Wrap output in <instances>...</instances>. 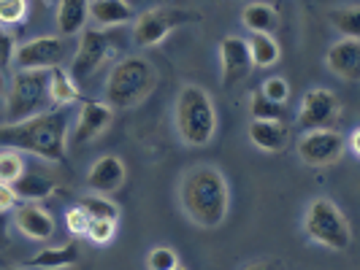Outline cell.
<instances>
[{"instance_id":"obj_4","label":"cell","mask_w":360,"mask_h":270,"mask_svg":"<svg viewBox=\"0 0 360 270\" xmlns=\"http://www.w3.org/2000/svg\"><path fill=\"white\" fill-rule=\"evenodd\" d=\"M174 122L187 146H206L217 133V108L212 95L198 84H184L176 95Z\"/></svg>"},{"instance_id":"obj_16","label":"cell","mask_w":360,"mask_h":270,"mask_svg":"<svg viewBox=\"0 0 360 270\" xmlns=\"http://www.w3.org/2000/svg\"><path fill=\"white\" fill-rule=\"evenodd\" d=\"M14 224L19 233L33 238V241H52L54 235L52 214L38 203H19L14 208Z\"/></svg>"},{"instance_id":"obj_11","label":"cell","mask_w":360,"mask_h":270,"mask_svg":"<svg viewBox=\"0 0 360 270\" xmlns=\"http://www.w3.org/2000/svg\"><path fill=\"white\" fill-rule=\"evenodd\" d=\"M347 141L336 130H309L298 141V157L311 168H325L342 160Z\"/></svg>"},{"instance_id":"obj_14","label":"cell","mask_w":360,"mask_h":270,"mask_svg":"<svg viewBox=\"0 0 360 270\" xmlns=\"http://www.w3.org/2000/svg\"><path fill=\"white\" fill-rule=\"evenodd\" d=\"M125 162L120 160V157H114V154H106V157H101L98 162H92L90 173H87V187H90V192L95 195H114L117 189H122V184H125Z\"/></svg>"},{"instance_id":"obj_39","label":"cell","mask_w":360,"mask_h":270,"mask_svg":"<svg viewBox=\"0 0 360 270\" xmlns=\"http://www.w3.org/2000/svg\"><path fill=\"white\" fill-rule=\"evenodd\" d=\"M3 270H25V268H14V265H11V268H3Z\"/></svg>"},{"instance_id":"obj_1","label":"cell","mask_w":360,"mask_h":270,"mask_svg":"<svg viewBox=\"0 0 360 270\" xmlns=\"http://www.w3.org/2000/svg\"><path fill=\"white\" fill-rule=\"evenodd\" d=\"M0 149L27 151L41 160L63 162L68 151V111L46 108L36 116L0 125Z\"/></svg>"},{"instance_id":"obj_7","label":"cell","mask_w":360,"mask_h":270,"mask_svg":"<svg viewBox=\"0 0 360 270\" xmlns=\"http://www.w3.org/2000/svg\"><path fill=\"white\" fill-rule=\"evenodd\" d=\"M198 11L181 8V6H155L144 14H139L133 22V41L136 46H158L168 33H174L181 25L198 22Z\"/></svg>"},{"instance_id":"obj_2","label":"cell","mask_w":360,"mask_h":270,"mask_svg":"<svg viewBox=\"0 0 360 270\" xmlns=\"http://www.w3.org/2000/svg\"><path fill=\"white\" fill-rule=\"evenodd\" d=\"M179 200L187 219L203 230L219 227L231 211L228 181L214 165H198V168L187 170L179 187Z\"/></svg>"},{"instance_id":"obj_23","label":"cell","mask_w":360,"mask_h":270,"mask_svg":"<svg viewBox=\"0 0 360 270\" xmlns=\"http://www.w3.org/2000/svg\"><path fill=\"white\" fill-rule=\"evenodd\" d=\"M241 22L250 33H271L279 27V11L269 3H250L241 11Z\"/></svg>"},{"instance_id":"obj_31","label":"cell","mask_w":360,"mask_h":270,"mask_svg":"<svg viewBox=\"0 0 360 270\" xmlns=\"http://www.w3.org/2000/svg\"><path fill=\"white\" fill-rule=\"evenodd\" d=\"M146 265H149V270H171L179 265V257H176L174 249H168V246H158V249L149 252Z\"/></svg>"},{"instance_id":"obj_40","label":"cell","mask_w":360,"mask_h":270,"mask_svg":"<svg viewBox=\"0 0 360 270\" xmlns=\"http://www.w3.org/2000/svg\"><path fill=\"white\" fill-rule=\"evenodd\" d=\"M171 270H187V268H181V265H176V268H171Z\"/></svg>"},{"instance_id":"obj_17","label":"cell","mask_w":360,"mask_h":270,"mask_svg":"<svg viewBox=\"0 0 360 270\" xmlns=\"http://www.w3.org/2000/svg\"><path fill=\"white\" fill-rule=\"evenodd\" d=\"M11 187H14L17 198L25 200V203H38V200L52 198L57 192V181L44 170H25Z\"/></svg>"},{"instance_id":"obj_6","label":"cell","mask_w":360,"mask_h":270,"mask_svg":"<svg viewBox=\"0 0 360 270\" xmlns=\"http://www.w3.org/2000/svg\"><path fill=\"white\" fill-rule=\"evenodd\" d=\"M49 106V71H17L6 95V114L19 122Z\"/></svg>"},{"instance_id":"obj_3","label":"cell","mask_w":360,"mask_h":270,"mask_svg":"<svg viewBox=\"0 0 360 270\" xmlns=\"http://www.w3.org/2000/svg\"><path fill=\"white\" fill-rule=\"evenodd\" d=\"M158 87V68L146 57H125L120 60L106 79V100L111 108H136Z\"/></svg>"},{"instance_id":"obj_24","label":"cell","mask_w":360,"mask_h":270,"mask_svg":"<svg viewBox=\"0 0 360 270\" xmlns=\"http://www.w3.org/2000/svg\"><path fill=\"white\" fill-rule=\"evenodd\" d=\"M247 46H250V57H252L255 68H271L276 60H279V43L271 33H250L247 38Z\"/></svg>"},{"instance_id":"obj_10","label":"cell","mask_w":360,"mask_h":270,"mask_svg":"<svg viewBox=\"0 0 360 270\" xmlns=\"http://www.w3.org/2000/svg\"><path fill=\"white\" fill-rule=\"evenodd\" d=\"M79 49L71 60V79L76 81H84L90 79L92 73L98 71L111 54V38L103 30H82L79 33Z\"/></svg>"},{"instance_id":"obj_35","label":"cell","mask_w":360,"mask_h":270,"mask_svg":"<svg viewBox=\"0 0 360 270\" xmlns=\"http://www.w3.org/2000/svg\"><path fill=\"white\" fill-rule=\"evenodd\" d=\"M17 205H19V198H17V192H14V187L0 181V214L11 211V208H17Z\"/></svg>"},{"instance_id":"obj_5","label":"cell","mask_w":360,"mask_h":270,"mask_svg":"<svg viewBox=\"0 0 360 270\" xmlns=\"http://www.w3.org/2000/svg\"><path fill=\"white\" fill-rule=\"evenodd\" d=\"M304 230L311 243H320L333 252H347L352 243V227L344 211L330 198H314L309 203Z\"/></svg>"},{"instance_id":"obj_19","label":"cell","mask_w":360,"mask_h":270,"mask_svg":"<svg viewBox=\"0 0 360 270\" xmlns=\"http://www.w3.org/2000/svg\"><path fill=\"white\" fill-rule=\"evenodd\" d=\"M90 0H60L57 3V30L63 38L79 36L90 19Z\"/></svg>"},{"instance_id":"obj_18","label":"cell","mask_w":360,"mask_h":270,"mask_svg":"<svg viewBox=\"0 0 360 270\" xmlns=\"http://www.w3.org/2000/svg\"><path fill=\"white\" fill-rule=\"evenodd\" d=\"M79 259H82V249H79L76 241H71V243H63V246L41 249V252L27 259V265H33L38 270H63L79 265Z\"/></svg>"},{"instance_id":"obj_38","label":"cell","mask_w":360,"mask_h":270,"mask_svg":"<svg viewBox=\"0 0 360 270\" xmlns=\"http://www.w3.org/2000/svg\"><path fill=\"white\" fill-rule=\"evenodd\" d=\"M244 270H276V262H252Z\"/></svg>"},{"instance_id":"obj_34","label":"cell","mask_w":360,"mask_h":270,"mask_svg":"<svg viewBox=\"0 0 360 270\" xmlns=\"http://www.w3.org/2000/svg\"><path fill=\"white\" fill-rule=\"evenodd\" d=\"M65 224H68L71 235L82 238V235L87 233V227H90V216H87V211L82 205H73V208H68V214H65Z\"/></svg>"},{"instance_id":"obj_26","label":"cell","mask_w":360,"mask_h":270,"mask_svg":"<svg viewBox=\"0 0 360 270\" xmlns=\"http://www.w3.org/2000/svg\"><path fill=\"white\" fill-rule=\"evenodd\" d=\"M90 219H108V222H117L120 219V205L114 200H108L106 195H84L82 203H79Z\"/></svg>"},{"instance_id":"obj_36","label":"cell","mask_w":360,"mask_h":270,"mask_svg":"<svg viewBox=\"0 0 360 270\" xmlns=\"http://www.w3.org/2000/svg\"><path fill=\"white\" fill-rule=\"evenodd\" d=\"M349 151H352L355 157H360V130H352V133H349Z\"/></svg>"},{"instance_id":"obj_20","label":"cell","mask_w":360,"mask_h":270,"mask_svg":"<svg viewBox=\"0 0 360 270\" xmlns=\"http://www.w3.org/2000/svg\"><path fill=\"white\" fill-rule=\"evenodd\" d=\"M87 11H90L92 22L101 27H117V25H125L130 19H136L133 6L127 0H90Z\"/></svg>"},{"instance_id":"obj_37","label":"cell","mask_w":360,"mask_h":270,"mask_svg":"<svg viewBox=\"0 0 360 270\" xmlns=\"http://www.w3.org/2000/svg\"><path fill=\"white\" fill-rule=\"evenodd\" d=\"M8 243V233H6V214H0V249H6Z\"/></svg>"},{"instance_id":"obj_30","label":"cell","mask_w":360,"mask_h":270,"mask_svg":"<svg viewBox=\"0 0 360 270\" xmlns=\"http://www.w3.org/2000/svg\"><path fill=\"white\" fill-rule=\"evenodd\" d=\"M27 14V0H0V25H19Z\"/></svg>"},{"instance_id":"obj_29","label":"cell","mask_w":360,"mask_h":270,"mask_svg":"<svg viewBox=\"0 0 360 270\" xmlns=\"http://www.w3.org/2000/svg\"><path fill=\"white\" fill-rule=\"evenodd\" d=\"M117 233V222H108V219H90V227L84 238H90L95 246H106L111 243V238Z\"/></svg>"},{"instance_id":"obj_21","label":"cell","mask_w":360,"mask_h":270,"mask_svg":"<svg viewBox=\"0 0 360 270\" xmlns=\"http://www.w3.org/2000/svg\"><path fill=\"white\" fill-rule=\"evenodd\" d=\"M288 127L274 119H252L250 125V141L263 151H282L288 146Z\"/></svg>"},{"instance_id":"obj_15","label":"cell","mask_w":360,"mask_h":270,"mask_svg":"<svg viewBox=\"0 0 360 270\" xmlns=\"http://www.w3.org/2000/svg\"><path fill=\"white\" fill-rule=\"evenodd\" d=\"M328 71L336 73L344 81H358L360 79V41L358 38H339L328 54H325Z\"/></svg>"},{"instance_id":"obj_32","label":"cell","mask_w":360,"mask_h":270,"mask_svg":"<svg viewBox=\"0 0 360 270\" xmlns=\"http://www.w3.org/2000/svg\"><path fill=\"white\" fill-rule=\"evenodd\" d=\"M260 92H263L269 100H274V103H282V106H285V100H288V95H290V84L282 79V76H271V79H266V81H263Z\"/></svg>"},{"instance_id":"obj_8","label":"cell","mask_w":360,"mask_h":270,"mask_svg":"<svg viewBox=\"0 0 360 270\" xmlns=\"http://www.w3.org/2000/svg\"><path fill=\"white\" fill-rule=\"evenodd\" d=\"M68 57V38L63 36H41L19 43L14 52L17 71H52Z\"/></svg>"},{"instance_id":"obj_13","label":"cell","mask_w":360,"mask_h":270,"mask_svg":"<svg viewBox=\"0 0 360 270\" xmlns=\"http://www.w3.org/2000/svg\"><path fill=\"white\" fill-rule=\"evenodd\" d=\"M111 122H114V108L108 103H103V100H84L82 108H79L76 130H73L76 144H90L92 138L106 133Z\"/></svg>"},{"instance_id":"obj_22","label":"cell","mask_w":360,"mask_h":270,"mask_svg":"<svg viewBox=\"0 0 360 270\" xmlns=\"http://www.w3.org/2000/svg\"><path fill=\"white\" fill-rule=\"evenodd\" d=\"M76 100H82V92H79V84L71 79V73L63 68H52L49 71V103L54 108H65Z\"/></svg>"},{"instance_id":"obj_27","label":"cell","mask_w":360,"mask_h":270,"mask_svg":"<svg viewBox=\"0 0 360 270\" xmlns=\"http://www.w3.org/2000/svg\"><path fill=\"white\" fill-rule=\"evenodd\" d=\"M250 114H252V119H274V122H282L285 106L269 100L263 92L257 90V92H252V97H250Z\"/></svg>"},{"instance_id":"obj_25","label":"cell","mask_w":360,"mask_h":270,"mask_svg":"<svg viewBox=\"0 0 360 270\" xmlns=\"http://www.w3.org/2000/svg\"><path fill=\"white\" fill-rule=\"evenodd\" d=\"M328 22L342 33V38H358L360 41V11L358 6H344L328 11Z\"/></svg>"},{"instance_id":"obj_28","label":"cell","mask_w":360,"mask_h":270,"mask_svg":"<svg viewBox=\"0 0 360 270\" xmlns=\"http://www.w3.org/2000/svg\"><path fill=\"white\" fill-rule=\"evenodd\" d=\"M25 173V165L14 149H3L0 151V181L3 184H14Z\"/></svg>"},{"instance_id":"obj_12","label":"cell","mask_w":360,"mask_h":270,"mask_svg":"<svg viewBox=\"0 0 360 270\" xmlns=\"http://www.w3.org/2000/svg\"><path fill=\"white\" fill-rule=\"evenodd\" d=\"M219 68H222V87H233L252 73V57L247 38L225 36L219 41Z\"/></svg>"},{"instance_id":"obj_33","label":"cell","mask_w":360,"mask_h":270,"mask_svg":"<svg viewBox=\"0 0 360 270\" xmlns=\"http://www.w3.org/2000/svg\"><path fill=\"white\" fill-rule=\"evenodd\" d=\"M14 52H17V36L0 27V71H8L14 65Z\"/></svg>"},{"instance_id":"obj_9","label":"cell","mask_w":360,"mask_h":270,"mask_svg":"<svg viewBox=\"0 0 360 270\" xmlns=\"http://www.w3.org/2000/svg\"><path fill=\"white\" fill-rule=\"evenodd\" d=\"M342 116V103L339 97L325 87L309 90L301 100L298 108V127L309 133V130H330V125Z\"/></svg>"}]
</instances>
